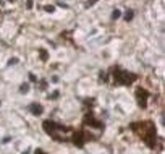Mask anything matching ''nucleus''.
<instances>
[{"label":"nucleus","instance_id":"f03ea898","mask_svg":"<svg viewBox=\"0 0 165 154\" xmlns=\"http://www.w3.org/2000/svg\"><path fill=\"white\" fill-rule=\"evenodd\" d=\"M146 97H147V94H146V91H143V89H138V99H139V105H146Z\"/></svg>","mask_w":165,"mask_h":154},{"label":"nucleus","instance_id":"0eeeda50","mask_svg":"<svg viewBox=\"0 0 165 154\" xmlns=\"http://www.w3.org/2000/svg\"><path fill=\"white\" fill-rule=\"evenodd\" d=\"M41 58L42 60H47V52L46 50H41Z\"/></svg>","mask_w":165,"mask_h":154},{"label":"nucleus","instance_id":"423d86ee","mask_svg":"<svg viewBox=\"0 0 165 154\" xmlns=\"http://www.w3.org/2000/svg\"><path fill=\"white\" fill-rule=\"evenodd\" d=\"M28 89H29V84H21V93H28Z\"/></svg>","mask_w":165,"mask_h":154},{"label":"nucleus","instance_id":"6e6552de","mask_svg":"<svg viewBox=\"0 0 165 154\" xmlns=\"http://www.w3.org/2000/svg\"><path fill=\"white\" fill-rule=\"evenodd\" d=\"M46 10L49 11V13H52V11H55V8H54L52 5H47V7H46Z\"/></svg>","mask_w":165,"mask_h":154},{"label":"nucleus","instance_id":"39448f33","mask_svg":"<svg viewBox=\"0 0 165 154\" xmlns=\"http://www.w3.org/2000/svg\"><path fill=\"white\" fill-rule=\"evenodd\" d=\"M131 18H133V11H131V10H128L126 13H125V19H126V21H130Z\"/></svg>","mask_w":165,"mask_h":154},{"label":"nucleus","instance_id":"9d476101","mask_svg":"<svg viewBox=\"0 0 165 154\" xmlns=\"http://www.w3.org/2000/svg\"><path fill=\"white\" fill-rule=\"evenodd\" d=\"M16 62H18V58H11V60H10V65H13V64H16Z\"/></svg>","mask_w":165,"mask_h":154},{"label":"nucleus","instance_id":"1a4fd4ad","mask_svg":"<svg viewBox=\"0 0 165 154\" xmlns=\"http://www.w3.org/2000/svg\"><path fill=\"white\" fill-rule=\"evenodd\" d=\"M96 2H97V0H89V2H87V3H86V7H91V5H94V3H96Z\"/></svg>","mask_w":165,"mask_h":154},{"label":"nucleus","instance_id":"9b49d317","mask_svg":"<svg viewBox=\"0 0 165 154\" xmlns=\"http://www.w3.org/2000/svg\"><path fill=\"white\" fill-rule=\"evenodd\" d=\"M8 2H15V0H8Z\"/></svg>","mask_w":165,"mask_h":154},{"label":"nucleus","instance_id":"f257e3e1","mask_svg":"<svg viewBox=\"0 0 165 154\" xmlns=\"http://www.w3.org/2000/svg\"><path fill=\"white\" fill-rule=\"evenodd\" d=\"M134 75L128 73V72H123V70H115V81L120 83V84H128L134 80Z\"/></svg>","mask_w":165,"mask_h":154},{"label":"nucleus","instance_id":"20e7f679","mask_svg":"<svg viewBox=\"0 0 165 154\" xmlns=\"http://www.w3.org/2000/svg\"><path fill=\"white\" fill-rule=\"evenodd\" d=\"M120 16H122V11H120V10H113V13H112V18L116 19V18H120Z\"/></svg>","mask_w":165,"mask_h":154},{"label":"nucleus","instance_id":"7ed1b4c3","mask_svg":"<svg viewBox=\"0 0 165 154\" xmlns=\"http://www.w3.org/2000/svg\"><path fill=\"white\" fill-rule=\"evenodd\" d=\"M29 110H31L33 114H36V115H39V114L42 112V107H41L39 104H33V105H29Z\"/></svg>","mask_w":165,"mask_h":154}]
</instances>
